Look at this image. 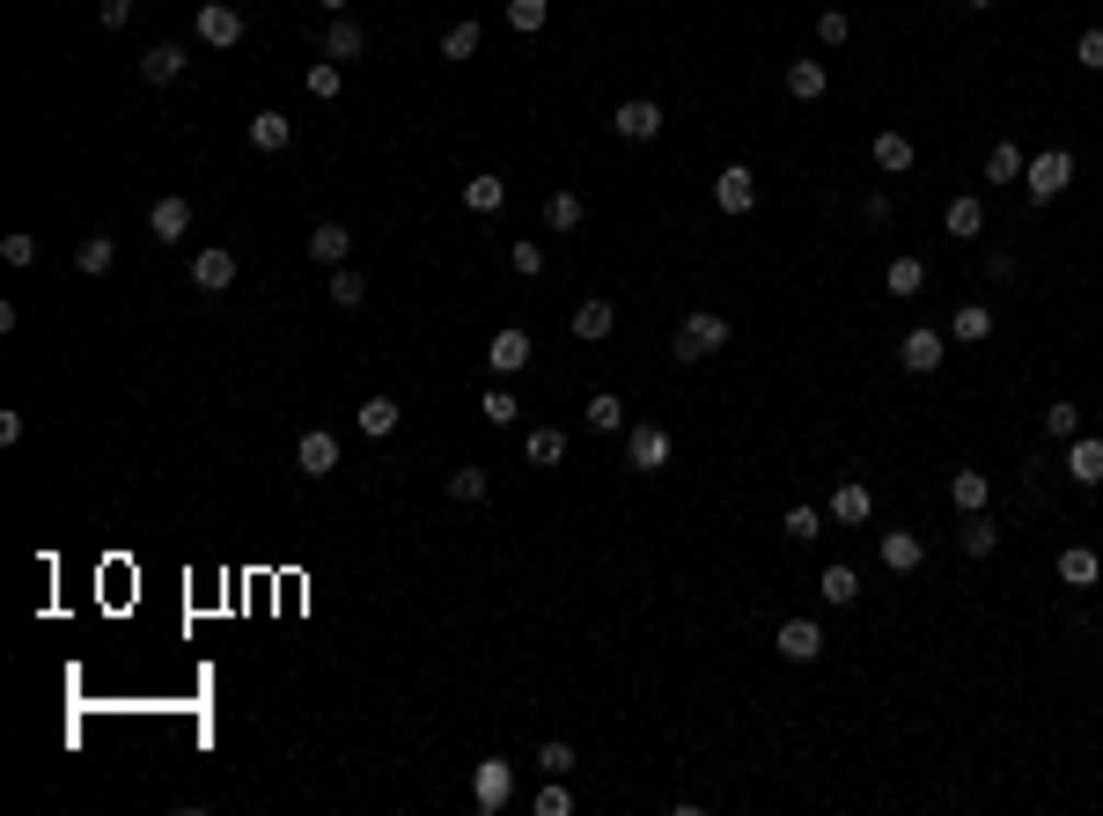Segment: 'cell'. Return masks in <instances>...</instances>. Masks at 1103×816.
<instances>
[{"mask_svg":"<svg viewBox=\"0 0 1103 816\" xmlns=\"http://www.w3.org/2000/svg\"><path fill=\"white\" fill-rule=\"evenodd\" d=\"M721 347H729V317H713V309H691V317L677 324V361H713Z\"/></svg>","mask_w":1103,"mask_h":816,"instance_id":"6da1fadb","label":"cell"},{"mask_svg":"<svg viewBox=\"0 0 1103 816\" xmlns=\"http://www.w3.org/2000/svg\"><path fill=\"white\" fill-rule=\"evenodd\" d=\"M192 30H199V45L228 52V45H244V8H228V0H199Z\"/></svg>","mask_w":1103,"mask_h":816,"instance_id":"7a4b0ae2","label":"cell"},{"mask_svg":"<svg viewBox=\"0 0 1103 816\" xmlns=\"http://www.w3.org/2000/svg\"><path fill=\"white\" fill-rule=\"evenodd\" d=\"M1023 184H1029V199H1037V206H1045V199H1059L1067 184H1074V155H1067V148H1045V155L1023 170Z\"/></svg>","mask_w":1103,"mask_h":816,"instance_id":"3957f363","label":"cell"},{"mask_svg":"<svg viewBox=\"0 0 1103 816\" xmlns=\"http://www.w3.org/2000/svg\"><path fill=\"white\" fill-rule=\"evenodd\" d=\"M508 794H515V766H508V758H479V772H471V802H479V809H508Z\"/></svg>","mask_w":1103,"mask_h":816,"instance_id":"277c9868","label":"cell"},{"mask_svg":"<svg viewBox=\"0 0 1103 816\" xmlns=\"http://www.w3.org/2000/svg\"><path fill=\"white\" fill-rule=\"evenodd\" d=\"M294 471H302V478H331V471H339V434L309 427V434L294 442Z\"/></svg>","mask_w":1103,"mask_h":816,"instance_id":"5b68a950","label":"cell"},{"mask_svg":"<svg viewBox=\"0 0 1103 816\" xmlns=\"http://www.w3.org/2000/svg\"><path fill=\"white\" fill-rule=\"evenodd\" d=\"M898 361H905V375H934L942 361H949V347H942V331H927V324H920V331H905V339H898Z\"/></svg>","mask_w":1103,"mask_h":816,"instance_id":"8992f818","label":"cell"},{"mask_svg":"<svg viewBox=\"0 0 1103 816\" xmlns=\"http://www.w3.org/2000/svg\"><path fill=\"white\" fill-rule=\"evenodd\" d=\"M713 206H721V214H751V206H758V177L743 170V162H729V170L713 177Z\"/></svg>","mask_w":1103,"mask_h":816,"instance_id":"52a82bcc","label":"cell"},{"mask_svg":"<svg viewBox=\"0 0 1103 816\" xmlns=\"http://www.w3.org/2000/svg\"><path fill=\"white\" fill-rule=\"evenodd\" d=\"M626 464L633 471H669V434H662L655 420H640L633 434H626Z\"/></svg>","mask_w":1103,"mask_h":816,"instance_id":"ba28073f","label":"cell"},{"mask_svg":"<svg viewBox=\"0 0 1103 816\" xmlns=\"http://www.w3.org/2000/svg\"><path fill=\"white\" fill-rule=\"evenodd\" d=\"M486 369H493V375H522V369H530V331H522V324H508V331H493V347H486Z\"/></svg>","mask_w":1103,"mask_h":816,"instance_id":"9c48e42d","label":"cell"},{"mask_svg":"<svg viewBox=\"0 0 1103 816\" xmlns=\"http://www.w3.org/2000/svg\"><path fill=\"white\" fill-rule=\"evenodd\" d=\"M147 228H155V243H184V236H192V199H155V206H147Z\"/></svg>","mask_w":1103,"mask_h":816,"instance_id":"30bf717a","label":"cell"},{"mask_svg":"<svg viewBox=\"0 0 1103 816\" xmlns=\"http://www.w3.org/2000/svg\"><path fill=\"white\" fill-rule=\"evenodd\" d=\"M611 133H618V140H655V133H662V103H648V97L618 103V111H611Z\"/></svg>","mask_w":1103,"mask_h":816,"instance_id":"8fae6325","label":"cell"},{"mask_svg":"<svg viewBox=\"0 0 1103 816\" xmlns=\"http://www.w3.org/2000/svg\"><path fill=\"white\" fill-rule=\"evenodd\" d=\"M192 287L228 295V287H236V250H199V258H192Z\"/></svg>","mask_w":1103,"mask_h":816,"instance_id":"7c38bea8","label":"cell"},{"mask_svg":"<svg viewBox=\"0 0 1103 816\" xmlns=\"http://www.w3.org/2000/svg\"><path fill=\"white\" fill-rule=\"evenodd\" d=\"M244 133H250V148H258V155H280L294 140V118H288V111H250Z\"/></svg>","mask_w":1103,"mask_h":816,"instance_id":"4fadbf2b","label":"cell"},{"mask_svg":"<svg viewBox=\"0 0 1103 816\" xmlns=\"http://www.w3.org/2000/svg\"><path fill=\"white\" fill-rule=\"evenodd\" d=\"M780 655L787 662H817V655H824V625L817 619H787L780 625Z\"/></svg>","mask_w":1103,"mask_h":816,"instance_id":"5bb4252c","label":"cell"},{"mask_svg":"<svg viewBox=\"0 0 1103 816\" xmlns=\"http://www.w3.org/2000/svg\"><path fill=\"white\" fill-rule=\"evenodd\" d=\"M824 89H832L824 59H787V97H795V103H817Z\"/></svg>","mask_w":1103,"mask_h":816,"instance_id":"9a60e30c","label":"cell"},{"mask_svg":"<svg viewBox=\"0 0 1103 816\" xmlns=\"http://www.w3.org/2000/svg\"><path fill=\"white\" fill-rule=\"evenodd\" d=\"M1059 581H1067V589H1096V581H1103V559L1089 552V544H1067V552H1059Z\"/></svg>","mask_w":1103,"mask_h":816,"instance_id":"2e32d148","label":"cell"},{"mask_svg":"<svg viewBox=\"0 0 1103 816\" xmlns=\"http://www.w3.org/2000/svg\"><path fill=\"white\" fill-rule=\"evenodd\" d=\"M582 427H588V434H618V427H626V397H618V390H596V397L582 405Z\"/></svg>","mask_w":1103,"mask_h":816,"instance_id":"e0dca14e","label":"cell"},{"mask_svg":"<svg viewBox=\"0 0 1103 816\" xmlns=\"http://www.w3.org/2000/svg\"><path fill=\"white\" fill-rule=\"evenodd\" d=\"M177 75H184V45H147V52H140V81L170 89Z\"/></svg>","mask_w":1103,"mask_h":816,"instance_id":"ac0fdd59","label":"cell"},{"mask_svg":"<svg viewBox=\"0 0 1103 816\" xmlns=\"http://www.w3.org/2000/svg\"><path fill=\"white\" fill-rule=\"evenodd\" d=\"M361 52H368V30L346 23V15H331V30H324V59H339V67H346V59H361Z\"/></svg>","mask_w":1103,"mask_h":816,"instance_id":"d6986e66","label":"cell"},{"mask_svg":"<svg viewBox=\"0 0 1103 816\" xmlns=\"http://www.w3.org/2000/svg\"><path fill=\"white\" fill-rule=\"evenodd\" d=\"M920 559H927V544L912 537V530H882V567L890 574H912Z\"/></svg>","mask_w":1103,"mask_h":816,"instance_id":"ffe728a7","label":"cell"},{"mask_svg":"<svg viewBox=\"0 0 1103 816\" xmlns=\"http://www.w3.org/2000/svg\"><path fill=\"white\" fill-rule=\"evenodd\" d=\"M868 162H876L882 177L912 170V140H905V133H876V140H868Z\"/></svg>","mask_w":1103,"mask_h":816,"instance_id":"44dd1931","label":"cell"},{"mask_svg":"<svg viewBox=\"0 0 1103 816\" xmlns=\"http://www.w3.org/2000/svg\"><path fill=\"white\" fill-rule=\"evenodd\" d=\"M1023 170L1029 162H1023L1015 140H993V148H986V184H1023Z\"/></svg>","mask_w":1103,"mask_h":816,"instance_id":"7402d4cb","label":"cell"},{"mask_svg":"<svg viewBox=\"0 0 1103 816\" xmlns=\"http://www.w3.org/2000/svg\"><path fill=\"white\" fill-rule=\"evenodd\" d=\"M346 250H353V236H346L339 222H317V228H309V258H317V265H346Z\"/></svg>","mask_w":1103,"mask_h":816,"instance_id":"603a6c76","label":"cell"},{"mask_svg":"<svg viewBox=\"0 0 1103 816\" xmlns=\"http://www.w3.org/2000/svg\"><path fill=\"white\" fill-rule=\"evenodd\" d=\"M868 515H876V494H868L860 478H846L832 494V522H868Z\"/></svg>","mask_w":1103,"mask_h":816,"instance_id":"cb8c5ba5","label":"cell"},{"mask_svg":"<svg viewBox=\"0 0 1103 816\" xmlns=\"http://www.w3.org/2000/svg\"><path fill=\"white\" fill-rule=\"evenodd\" d=\"M949 500L964 508V515H986V500H993V486H986V471H956V478H949Z\"/></svg>","mask_w":1103,"mask_h":816,"instance_id":"d4e9b609","label":"cell"},{"mask_svg":"<svg viewBox=\"0 0 1103 816\" xmlns=\"http://www.w3.org/2000/svg\"><path fill=\"white\" fill-rule=\"evenodd\" d=\"M611 317H618L611 302H604V295H588L582 309H574V339H611Z\"/></svg>","mask_w":1103,"mask_h":816,"instance_id":"484cf974","label":"cell"},{"mask_svg":"<svg viewBox=\"0 0 1103 816\" xmlns=\"http://www.w3.org/2000/svg\"><path fill=\"white\" fill-rule=\"evenodd\" d=\"M1067 478H1074V486H1103V442H1074V449H1067Z\"/></svg>","mask_w":1103,"mask_h":816,"instance_id":"4316f807","label":"cell"},{"mask_svg":"<svg viewBox=\"0 0 1103 816\" xmlns=\"http://www.w3.org/2000/svg\"><path fill=\"white\" fill-rule=\"evenodd\" d=\"M986 331H993V309H986V302H964L949 317V339H964V347H979Z\"/></svg>","mask_w":1103,"mask_h":816,"instance_id":"83f0119b","label":"cell"},{"mask_svg":"<svg viewBox=\"0 0 1103 816\" xmlns=\"http://www.w3.org/2000/svg\"><path fill=\"white\" fill-rule=\"evenodd\" d=\"M74 265H81L89 280H97V272H111V265H119V243H111V236H81V243H74Z\"/></svg>","mask_w":1103,"mask_h":816,"instance_id":"f1b7e54d","label":"cell"},{"mask_svg":"<svg viewBox=\"0 0 1103 816\" xmlns=\"http://www.w3.org/2000/svg\"><path fill=\"white\" fill-rule=\"evenodd\" d=\"M522 456H530V464H538V471H552V464H560V456H566V434H560V427H538V434L522 442Z\"/></svg>","mask_w":1103,"mask_h":816,"instance_id":"f546056e","label":"cell"},{"mask_svg":"<svg viewBox=\"0 0 1103 816\" xmlns=\"http://www.w3.org/2000/svg\"><path fill=\"white\" fill-rule=\"evenodd\" d=\"M882 287H890V295H920V287H927V265H920V258H890Z\"/></svg>","mask_w":1103,"mask_h":816,"instance_id":"4dcf8cb0","label":"cell"},{"mask_svg":"<svg viewBox=\"0 0 1103 816\" xmlns=\"http://www.w3.org/2000/svg\"><path fill=\"white\" fill-rule=\"evenodd\" d=\"M949 236H964V243L986 236V206H979V199H949Z\"/></svg>","mask_w":1103,"mask_h":816,"instance_id":"1f68e13d","label":"cell"},{"mask_svg":"<svg viewBox=\"0 0 1103 816\" xmlns=\"http://www.w3.org/2000/svg\"><path fill=\"white\" fill-rule=\"evenodd\" d=\"M479 37H486V30L471 23V15H464V23H449V30H441V59H471V52H479Z\"/></svg>","mask_w":1103,"mask_h":816,"instance_id":"d6a6232c","label":"cell"},{"mask_svg":"<svg viewBox=\"0 0 1103 816\" xmlns=\"http://www.w3.org/2000/svg\"><path fill=\"white\" fill-rule=\"evenodd\" d=\"M500 199H508V184H500V177H464V206H471V214H493Z\"/></svg>","mask_w":1103,"mask_h":816,"instance_id":"836d02e7","label":"cell"},{"mask_svg":"<svg viewBox=\"0 0 1103 816\" xmlns=\"http://www.w3.org/2000/svg\"><path fill=\"white\" fill-rule=\"evenodd\" d=\"M582 214H588L582 192H552L544 199V228H582Z\"/></svg>","mask_w":1103,"mask_h":816,"instance_id":"e575fe53","label":"cell"},{"mask_svg":"<svg viewBox=\"0 0 1103 816\" xmlns=\"http://www.w3.org/2000/svg\"><path fill=\"white\" fill-rule=\"evenodd\" d=\"M324 295L339 302V309H361V302H368V280H361V272H346V265H331V287H324Z\"/></svg>","mask_w":1103,"mask_h":816,"instance_id":"d590c367","label":"cell"},{"mask_svg":"<svg viewBox=\"0 0 1103 816\" xmlns=\"http://www.w3.org/2000/svg\"><path fill=\"white\" fill-rule=\"evenodd\" d=\"M817 589H824V603H838V611H846V603L860 596V574H854V567H824V581H817Z\"/></svg>","mask_w":1103,"mask_h":816,"instance_id":"8d00e7d4","label":"cell"},{"mask_svg":"<svg viewBox=\"0 0 1103 816\" xmlns=\"http://www.w3.org/2000/svg\"><path fill=\"white\" fill-rule=\"evenodd\" d=\"M397 427V397H361V434H391Z\"/></svg>","mask_w":1103,"mask_h":816,"instance_id":"74e56055","label":"cell"},{"mask_svg":"<svg viewBox=\"0 0 1103 816\" xmlns=\"http://www.w3.org/2000/svg\"><path fill=\"white\" fill-rule=\"evenodd\" d=\"M1045 434H1053V442H1074V434H1081V405H1067V397L1045 405Z\"/></svg>","mask_w":1103,"mask_h":816,"instance_id":"f35d334b","label":"cell"},{"mask_svg":"<svg viewBox=\"0 0 1103 816\" xmlns=\"http://www.w3.org/2000/svg\"><path fill=\"white\" fill-rule=\"evenodd\" d=\"M486 464H464V471H449V500H486Z\"/></svg>","mask_w":1103,"mask_h":816,"instance_id":"ab89813d","label":"cell"},{"mask_svg":"<svg viewBox=\"0 0 1103 816\" xmlns=\"http://www.w3.org/2000/svg\"><path fill=\"white\" fill-rule=\"evenodd\" d=\"M993 544H1001V530H993V522H986V515H964V552H971V559H993Z\"/></svg>","mask_w":1103,"mask_h":816,"instance_id":"60d3db41","label":"cell"},{"mask_svg":"<svg viewBox=\"0 0 1103 816\" xmlns=\"http://www.w3.org/2000/svg\"><path fill=\"white\" fill-rule=\"evenodd\" d=\"M544 15H552V0H508V23L530 37V30H544Z\"/></svg>","mask_w":1103,"mask_h":816,"instance_id":"b9f144b4","label":"cell"},{"mask_svg":"<svg viewBox=\"0 0 1103 816\" xmlns=\"http://www.w3.org/2000/svg\"><path fill=\"white\" fill-rule=\"evenodd\" d=\"M538 772L544 780H566V772H574V750H566V743H538Z\"/></svg>","mask_w":1103,"mask_h":816,"instance_id":"7bdbcfd3","label":"cell"},{"mask_svg":"<svg viewBox=\"0 0 1103 816\" xmlns=\"http://www.w3.org/2000/svg\"><path fill=\"white\" fill-rule=\"evenodd\" d=\"M780 530H787L795 544H809L817 530H824V515H817V508H787V515H780Z\"/></svg>","mask_w":1103,"mask_h":816,"instance_id":"ee69618b","label":"cell"},{"mask_svg":"<svg viewBox=\"0 0 1103 816\" xmlns=\"http://www.w3.org/2000/svg\"><path fill=\"white\" fill-rule=\"evenodd\" d=\"M566 809H574V787H566V780H544V787H538V816H566Z\"/></svg>","mask_w":1103,"mask_h":816,"instance_id":"f6af8a7d","label":"cell"},{"mask_svg":"<svg viewBox=\"0 0 1103 816\" xmlns=\"http://www.w3.org/2000/svg\"><path fill=\"white\" fill-rule=\"evenodd\" d=\"M309 97H317V103L339 97V59H317V67H309Z\"/></svg>","mask_w":1103,"mask_h":816,"instance_id":"bcb514c9","label":"cell"},{"mask_svg":"<svg viewBox=\"0 0 1103 816\" xmlns=\"http://www.w3.org/2000/svg\"><path fill=\"white\" fill-rule=\"evenodd\" d=\"M1074 59L1089 67V75H1103V30H1081V37H1074Z\"/></svg>","mask_w":1103,"mask_h":816,"instance_id":"7dc6e473","label":"cell"},{"mask_svg":"<svg viewBox=\"0 0 1103 816\" xmlns=\"http://www.w3.org/2000/svg\"><path fill=\"white\" fill-rule=\"evenodd\" d=\"M479 412H486V427H515V397H508V390H486V405H479Z\"/></svg>","mask_w":1103,"mask_h":816,"instance_id":"c3c4849f","label":"cell"},{"mask_svg":"<svg viewBox=\"0 0 1103 816\" xmlns=\"http://www.w3.org/2000/svg\"><path fill=\"white\" fill-rule=\"evenodd\" d=\"M817 37H824V45H846V37H854V23H846L838 8H824V15H817Z\"/></svg>","mask_w":1103,"mask_h":816,"instance_id":"681fc988","label":"cell"},{"mask_svg":"<svg viewBox=\"0 0 1103 816\" xmlns=\"http://www.w3.org/2000/svg\"><path fill=\"white\" fill-rule=\"evenodd\" d=\"M0 258H8V265H30V258H37V236H0Z\"/></svg>","mask_w":1103,"mask_h":816,"instance_id":"f907efd6","label":"cell"},{"mask_svg":"<svg viewBox=\"0 0 1103 816\" xmlns=\"http://www.w3.org/2000/svg\"><path fill=\"white\" fill-rule=\"evenodd\" d=\"M515 272H522V280H538V272H544V250L530 243V236H522V243H515Z\"/></svg>","mask_w":1103,"mask_h":816,"instance_id":"816d5d0a","label":"cell"},{"mask_svg":"<svg viewBox=\"0 0 1103 816\" xmlns=\"http://www.w3.org/2000/svg\"><path fill=\"white\" fill-rule=\"evenodd\" d=\"M97 15H103V30H125L133 23V0H97Z\"/></svg>","mask_w":1103,"mask_h":816,"instance_id":"f5cc1de1","label":"cell"},{"mask_svg":"<svg viewBox=\"0 0 1103 816\" xmlns=\"http://www.w3.org/2000/svg\"><path fill=\"white\" fill-rule=\"evenodd\" d=\"M324 8H331V15H346V0H324Z\"/></svg>","mask_w":1103,"mask_h":816,"instance_id":"db71d44e","label":"cell"},{"mask_svg":"<svg viewBox=\"0 0 1103 816\" xmlns=\"http://www.w3.org/2000/svg\"><path fill=\"white\" fill-rule=\"evenodd\" d=\"M964 8H993V0H964Z\"/></svg>","mask_w":1103,"mask_h":816,"instance_id":"11a10c76","label":"cell"}]
</instances>
